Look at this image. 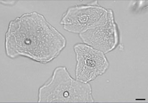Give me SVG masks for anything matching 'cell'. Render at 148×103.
I'll list each match as a JSON object with an SVG mask.
<instances>
[{
    "mask_svg": "<svg viewBox=\"0 0 148 103\" xmlns=\"http://www.w3.org/2000/svg\"><path fill=\"white\" fill-rule=\"evenodd\" d=\"M108 9L97 1L74 6L63 14L60 23L67 32L79 34L99 25L107 15Z\"/></svg>",
    "mask_w": 148,
    "mask_h": 103,
    "instance_id": "3",
    "label": "cell"
},
{
    "mask_svg": "<svg viewBox=\"0 0 148 103\" xmlns=\"http://www.w3.org/2000/svg\"><path fill=\"white\" fill-rule=\"evenodd\" d=\"M79 36L83 43L105 54L115 49L119 43V34L113 10L108 9L107 15L99 25Z\"/></svg>",
    "mask_w": 148,
    "mask_h": 103,
    "instance_id": "5",
    "label": "cell"
},
{
    "mask_svg": "<svg viewBox=\"0 0 148 103\" xmlns=\"http://www.w3.org/2000/svg\"><path fill=\"white\" fill-rule=\"evenodd\" d=\"M38 102H94L91 85L73 78L65 67H58L40 87Z\"/></svg>",
    "mask_w": 148,
    "mask_h": 103,
    "instance_id": "2",
    "label": "cell"
},
{
    "mask_svg": "<svg viewBox=\"0 0 148 103\" xmlns=\"http://www.w3.org/2000/svg\"><path fill=\"white\" fill-rule=\"evenodd\" d=\"M75 53L76 79L89 83L108 70L109 63L103 52L87 44L77 43L73 47Z\"/></svg>",
    "mask_w": 148,
    "mask_h": 103,
    "instance_id": "4",
    "label": "cell"
},
{
    "mask_svg": "<svg viewBox=\"0 0 148 103\" xmlns=\"http://www.w3.org/2000/svg\"><path fill=\"white\" fill-rule=\"evenodd\" d=\"M66 43L64 36L44 15L35 11L11 21L5 35L8 57H25L43 64L58 57Z\"/></svg>",
    "mask_w": 148,
    "mask_h": 103,
    "instance_id": "1",
    "label": "cell"
}]
</instances>
